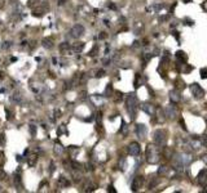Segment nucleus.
Wrapping results in <instances>:
<instances>
[{"label": "nucleus", "mask_w": 207, "mask_h": 193, "mask_svg": "<svg viewBox=\"0 0 207 193\" xmlns=\"http://www.w3.org/2000/svg\"><path fill=\"white\" fill-rule=\"evenodd\" d=\"M136 108H137V96L133 93H129L126 98V109L129 113V116H131V118H135Z\"/></svg>", "instance_id": "f257e3e1"}, {"label": "nucleus", "mask_w": 207, "mask_h": 193, "mask_svg": "<svg viewBox=\"0 0 207 193\" xmlns=\"http://www.w3.org/2000/svg\"><path fill=\"white\" fill-rule=\"evenodd\" d=\"M146 161L149 164H157L159 161V152L157 145L154 144L146 145Z\"/></svg>", "instance_id": "f03ea898"}, {"label": "nucleus", "mask_w": 207, "mask_h": 193, "mask_svg": "<svg viewBox=\"0 0 207 193\" xmlns=\"http://www.w3.org/2000/svg\"><path fill=\"white\" fill-rule=\"evenodd\" d=\"M153 139L157 145H164L166 140H167V131L163 130V129H158V130L154 131Z\"/></svg>", "instance_id": "7ed1b4c3"}, {"label": "nucleus", "mask_w": 207, "mask_h": 193, "mask_svg": "<svg viewBox=\"0 0 207 193\" xmlns=\"http://www.w3.org/2000/svg\"><path fill=\"white\" fill-rule=\"evenodd\" d=\"M189 89H190V92H192V94L194 95V98L201 99V98H203V96H205V90H203L202 88L197 84V82H193V84H190L189 85Z\"/></svg>", "instance_id": "20e7f679"}, {"label": "nucleus", "mask_w": 207, "mask_h": 193, "mask_svg": "<svg viewBox=\"0 0 207 193\" xmlns=\"http://www.w3.org/2000/svg\"><path fill=\"white\" fill-rule=\"evenodd\" d=\"M164 113H166L167 117H170L171 120H172V118H175L176 116H177V107L175 106V103H172V102H171V104H168V106L166 107Z\"/></svg>", "instance_id": "39448f33"}, {"label": "nucleus", "mask_w": 207, "mask_h": 193, "mask_svg": "<svg viewBox=\"0 0 207 193\" xmlns=\"http://www.w3.org/2000/svg\"><path fill=\"white\" fill-rule=\"evenodd\" d=\"M140 152H141V148H140V144L137 142L131 143V144L128 145V148H127V153H128L129 156H139Z\"/></svg>", "instance_id": "423d86ee"}, {"label": "nucleus", "mask_w": 207, "mask_h": 193, "mask_svg": "<svg viewBox=\"0 0 207 193\" xmlns=\"http://www.w3.org/2000/svg\"><path fill=\"white\" fill-rule=\"evenodd\" d=\"M135 131H136V135L139 137V139L142 140V139H145L146 133H148V129H146V126L144 125V124H136Z\"/></svg>", "instance_id": "0eeeda50"}, {"label": "nucleus", "mask_w": 207, "mask_h": 193, "mask_svg": "<svg viewBox=\"0 0 207 193\" xmlns=\"http://www.w3.org/2000/svg\"><path fill=\"white\" fill-rule=\"evenodd\" d=\"M83 34H84V27H83L82 24H75V26L71 29V31H70V35L73 37H75V39H79Z\"/></svg>", "instance_id": "6e6552de"}, {"label": "nucleus", "mask_w": 207, "mask_h": 193, "mask_svg": "<svg viewBox=\"0 0 207 193\" xmlns=\"http://www.w3.org/2000/svg\"><path fill=\"white\" fill-rule=\"evenodd\" d=\"M198 183L202 187H207V169H203L198 173Z\"/></svg>", "instance_id": "1a4fd4ad"}, {"label": "nucleus", "mask_w": 207, "mask_h": 193, "mask_svg": "<svg viewBox=\"0 0 207 193\" xmlns=\"http://www.w3.org/2000/svg\"><path fill=\"white\" fill-rule=\"evenodd\" d=\"M142 184H144V178H142V176H136V178L133 179V181H132V191L133 192L139 191L142 187Z\"/></svg>", "instance_id": "9d476101"}, {"label": "nucleus", "mask_w": 207, "mask_h": 193, "mask_svg": "<svg viewBox=\"0 0 207 193\" xmlns=\"http://www.w3.org/2000/svg\"><path fill=\"white\" fill-rule=\"evenodd\" d=\"M140 107H141V109H142V111H144L145 113H148L149 116H153V115H154V112H155V108H154V106H153V104L146 103V102H145V103H142Z\"/></svg>", "instance_id": "9b49d317"}, {"label": "nucleus", "mask_w": 207, "mask_h": 193, "mask_svg": "<svg viewBox=\"0 0 207 193\" xmlns=\"http://www.w3.org/2000/svg\"><path fill=\"white\" fill-rule=\"evenodd\" d=\"M170 101L172 102V103H177L181 99L180 96V92H179V89H173V90H170Z\"/></svg>", "instance_id": "f8f14e48"}, {"label": "nucleus", "mask_w": 207, "mask_h": 193, "mask_svg": "<svg viewBox=\"0 0 207 193\" xmlns=\"http://www.w3.org/2000/svg\"><path fill=\"white\" fill-rule=\"evenodd\" d=\"M176 57H177V60H180V62H186L188 60V56L185 54V52H183V50L176 52Z\"/></svg>", "instance_id": "ddd939ff"}, {"label": "nucleus", "mask_w": 207, "mask_h": 193, "mask_svg": "<svg viewBox=\"0 0 207 193\" xmlns=\"http://www.w3.org/2000/svg\"><path fill=\"white\" fill-rule=\"evenodd\" d=\"M41 45L44 46L45 49H51L52 46H53V41H52V39H44L43 41H41Z\"/></svg>", "instance_id": "4468645a"}, {"label": "nucleus", "mask_w": 207, "mask_h": 193, "mask_svg": "<svg viewBox=\"0 0 207 193\" xmlns=\"http://www.w3.org/2000/svg\"><path fill=\"white\" fill-rule=\"evenodd\" d=\"M158 174H159V175H168V174H170V167L161 166L158 169Z\"/></svg>", "instance_id": "2eb2a0df"}, {"label": "nucleus", "mask_w": 207, "mask_h": 193, "mask_svg": "<svg viewBox=\"0 0 207 193\" xmlns=\"http://www.w3.org/2000/svg\"><path fill=\"white\" fill-rule=\"evenodd\" d=\"M105 96H111L113 95V85L111 84H107L106 88H105Z\"/></svg>", "instance_id": "dca6fc26"}, {"label": "nucleus", "mask_w": 207, "mask_h": 193, "mask_svg": "<svg viewBox=\"0 0 207 193\" xmlns=\"http://www.w3.org/2000/svg\"><path fill=\"white\" fill-rule=\"evenodd\" d=\"M133 85H135V88H136V89L140 86V85H141V75H140V73H136V77H135Z\"/></svg>", "instance_id": "f3484780"}, {"label": "nucleus", "mask_w": 207, "mask_h": 193, "mask_svg": "<svg viewBox=\"0 0 207 193\" xmlns=\"http://www.w3.org/2000/svg\"><path fill=\"white\" fill-rule=\"evenodd\" d=\"M83 48H84V44L79 43V45L74 46V48H73V50H74V52H76V53H79V52H82V50H83Z\"/></svg>", "instance_id": "a211bd4d"}, {"label": "nucleus", "mask_w": 207, "mask_h": 193, "mask_svg": "<svg viewBox=\"0 0 207 193\" xmlns=\"http://www.w3.org/2000/svg\"><path fill=\"white\" fill-rule=\"evenodd\" d=\"M120 131H122L123 135H126L127 133H128V126L126 125V122H124V121H122V129H120Z\"/></svg>", "instance_id": "6ab92c4d"}, {"label": "nucleus", "mask_w": 207, "mask_h": 193, "mask_svg": "<svg viewBox=\"0 0 207 193\" xmlns=\"http://www.w3.org/2000/svg\"><path fill=\"white\" fill-rule=\"evenodd\" d=\"M201 77L202 79H207V67L201 68Z\"/></svg>", "instance_id": "aec40b11"}, {"label": "nucleus", "mask_w": 207, "mask_h": 193, "mask_svg": "<svg viewBox=\"0 0 207 193\" xmlns=\"http://www.w3.org/2000/svg\"><path fill=\"white\" fill-rule=\"evenodd\" d=\"M30 133H31L32 137H35V135H36V126H35V125H30Z\"/></svg>", "instance_id": "412c9836"}, {"label": "nucleus", "mask_w": 207, "mask_h": 193, "mask_svg": "<svg viewBox=\"0 0 207 193\" xmlns=\"http://www.w3.org/2000/svg\"><path fill=\"white\" fill-rule=\"evenodd\" d=\"M97 50H98V46H97V45H95V46L92 48V50H91L89 53H88V56H91V57L95 56V53H97Z\"/></svg>", "instance_id": "4be33fe9"}, {"label": "nucleus", "mask_w": 207, "mask_h": 193, "mask_svg": "<svg viewBox=\"0 0 207 193\" xmlns=\"http://www.w3.org/2000/svg\"><path fill=\"white\" fill-rule=\"evenodd\" d=\"M60 183H61L62 186H65V187H69V186H70V183H69V181L66 180L63 176H61V179H60Z\"/></svg>", "instance_id": "5701e85b"}, {"label": "nucleus", "mask_w": 207, "mask_h": 193, "mask_svg": "<svg viewBox=\"0 0 207 193\" xmlns=\"http://www.w3.org/2000/svg\"><path fill=\"white\" fill-rule=\"evenodd\" d=\"M14 183H16V186H17V187L21 186V176L20 175H16L14 176Z\"/></svg>", "instance_id": "b1692460"}, {"label": "nucleus", "mask_w": 207, "mask_h": 193, "mask_svg": "<svg viewBox=\"0 0 207 193\" xmlns=\"http://www.w3.org/2000/svg\"><path fill=\"white\" fill-rule=\"evenodd\" d=\"M10 101H13V102H21L20 101V96H18V94H14L12 96V98H10Z\"/></svg>", "instance_id": "393cba45"}, {"label": "nucleus", "mask_w": 207, "mask_h": 193, "mask_svg": "<svg viewBox=\"0 0 207 193\" xmlns=\"http://www.w3.org/2000/svg\"><path fill=\"white\" fill-rule=\"evenodd\" d=\"M104 75H105V71H104V70L97 71V73H96V76H97V77H102Z\"/></svg>", "instance_id": "a878e982"}, {"label": "nucleus", "mask_w": 207, "mask_h": 193, "mask_svg": "<svg viewBox=\"0 0 207 193\" xmlns=\"http://www.w3.org/2000/svg\"><path fill=\"white\" fill-rule=\"evenodd\" d=\"M62 150H63V148L61 147V145H56V152H57V153H61Z\"/></svg>", "instance_id": "bb28decb"}, {"label": "nucleus", "mask_w": 207, "mask_h": 193, "mask_svg": "<svg viewBox=\"0 0 207 193\" xmlns=\"http://www.w3.org/2000/svg\"><path fill=\"white\" fill-rule=\"evenodd\" d=\"M180 124H181V128L184 129V130H186V126H185V122H184L183 118H180Z\"/></svg>", "instance_id": "cd10ccee"}, {"label": "nucleus", "mask_w": 207, "mask_h": 193, "mask_svg": "<svg viewBox=\"0 0 207 193\" xmlns=\"http://www.w3.org/2000/svg\"><path fill=\"white\" fill-rule=\"evenodd\" d=\"M107 191H109L110 193H115V192H117V191L114 189V187H113V186H109V189H107Z\"/></svg>", "instance_id": "c85d7f7f"}, {"label": "nucleus", "mask_w": 207, "mask_h": 193, "mask_svg": "<svg viewBox=\"0 0 207 193\" xmlns=\"http://www.w3.org/2000/svg\"><path fill=\"white\" fill-rule=\"evenodd\" d=\"M185 22H186L185 24H190V26H193V24H194V23H193V21H192V19H188V18H185Z\"/></svg>", "instance_id": "c756f323"}, {"label": "nucleus", "mask_w": 207, "mask_h": 193, "mask_svg": "<svg viewBox=\"0 0 207 193\" xmlns=\"http://www.w3.org/2000/svg\"><path fill=\"white\" fill-rule=\"evenodd\" d=\"M4 142H5L4 140V134H1L0 135V144H4Z\"/></svg>", "instance_id": "7c9ffc66"}, {"label": "nucleus", "mask_w": 207, "mask_h": 193, "mask_svg": "<svg viewBox=\"0 0 207 193\" xmlns=\"http://www.w3.org/2000/svg\"><path fill=\"white\" fill-rule=\"evenodd\" d=\"M9 45H12V43H8V41H7V43H4V45H3V48H4V49H7V48H8V46H9Z\"/></svg>", "instance_id": "2f4dec72"}, {"label": "nucleus", "mask_w": 207, "mask_h": 193, "mask_svg": "<svg viewBox=\"0 0 207 193\" xmlns=\"http://www.w3.org/2000/svg\"><path fill=\"white\" fill-rule=\"evenodd\" d=\"M202 8H203L205 10H207V1H205V3L202 4Z\"/></svg>", "instance_id": "473e14b6"}, {"label": "nucleus", "mask_w": 207, "mask_h": 193, "mask_svg": "<svg viewBox=\"0 0 207 193\" xmlns=\"http://www.w3.org/2000/svg\"><path fill=\"white\" fill-rule=\"evenodd\" d=\"M202 160H203V161H205V162H206V164H207V154H205V156H203V157H202Z\"/></svg>", "instance_id": "72a5a7b5"}, {"label": "nucleus", "mask_w": 207, "mask_h": 193, "mask_svg": "<svg viewBox=\"0 0 207 193\" xmlns=\"http://www.w3.org/2000/svg\"><path fill=\"white\" fill-rule=\"evenodd\" d=\"M98 37H100V39H105V32H101V35Z\"/></svg>", "instance_id": "f704fd0d"}, {"label": "nucleus", "mask_w": 207, "mask_h": 193, "mask_svg": "<svg viewBox=\"0 0 207 193\" xmlns=\"http://www.w3.org/2000/svg\"><path fill=\"white\" fill-rule=\"evenodd\" d=\"M184 1H185V3H190V1H192V0H184Z\"/></svg>", "instance_id": "c9c22d12"}, {"label": "nucleus", "mask_w": 207, "mask_h": 193, "mask_svg": "<svg viewBox=\"0 0 207 193\" xmlns=\"http://www.w3.org/2000/svg\"><path fill=\"white\" fill-rule=\"evenodd\" d=\"M203 192H207V189H206V191H203Z\"/></svg>", "instance_id": "e433bc0d"}]
</instances>
